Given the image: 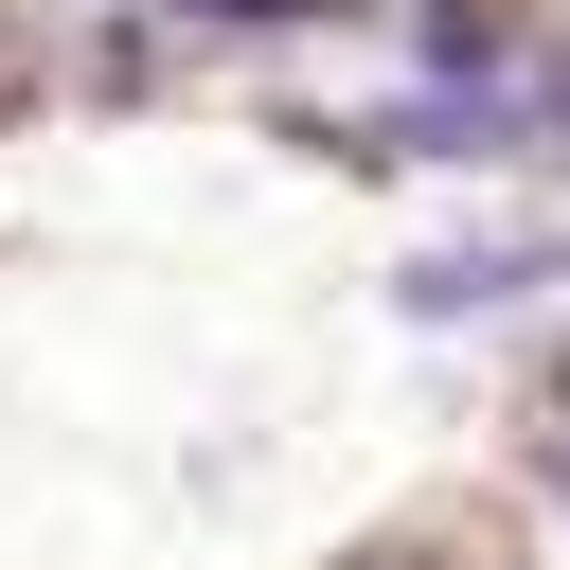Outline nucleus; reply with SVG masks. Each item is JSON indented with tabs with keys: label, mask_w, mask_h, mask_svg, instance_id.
Returning a JSON list of instances; mask_svg holds the SVG:
<instances>
[{
	"label": "nucleus",
	"mask_w": 570,
	"mask_h": 570,
	"mask_svg": "<svg viewBox=\"0 0 570 570\" xmlns=\"http://www.w3.org/2000/svg\"><path fill=\"white\" fill-rule=\"evenodd\" d=\"M196 18H356V0H196Z\"/></svg>",
	"instance_id": "nucleus-1"
}]
</instances>
